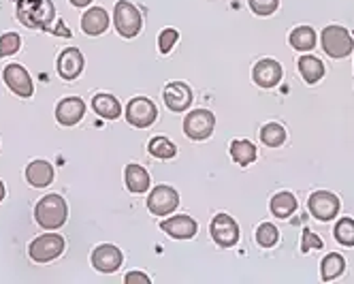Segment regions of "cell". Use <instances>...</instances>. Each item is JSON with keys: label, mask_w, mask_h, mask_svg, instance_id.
Returning a JSON list of instances; mask_svg holds the SVG:
<instances>
[{"label": "cell", "mask_w": 354, "mask_h": 284, "mask_svg": "<svg viewBox=\"0 0 354 284\" xmlns=\"http://www.w3.org/2000/svg\"><path fill=\"white\" fill-rule=\"evenodd\" d=\"M66 216H68V208H66V201L60 195L43 197L35 208V220L47 231L60 229L66 222Z\"/></svg>", "instance_id": "obj_1"}, {"label": "cell", "mask_w": 354, "mask_h": 284, "mask_svg": "<svg viewBox=\"0 0 354 284\" xmlns=\"http://www.w3.org/2000/svg\"><path fill=\"white\" fill-rule=\"evenodd\" d=\"M122 259L124 256H122L120 248L113 244H100L92 252V265L103 274H113L122 265Z\"/></svg>", "instance_id": "obj_13"}, {"label": "cell", "mask_w": 354, "mask_h": 284, "mask_svg": "<svg viewBox=\"0 0 354 284\" xmlns=\"http://www.w3.org/2000/svg\"><path fill=\"white\" fill-rule=\"evenodd\" d=\"M248 5L257 15L267 17V15L277 11V7H280V0H248Z\"/></svg>", "instance_id": "obj_32"}, {"label": "cell", "mask_w": 354, "mask_h": 284, "mask_svg": "<svg viewBox=\"0 0 354 284\" xmlns=\"http://www.w3.org/2000/svg\"><path fill=\"white\" fill-rule=\"evenodd\" d=\"M344 267H346L344 256L337 254V252H331L328 256H324V259H322V265H320V269H322V280H324V282H331V280L339 278V276L344 274Z\"/></svg>", "instance_id": "obj_26"}, {"label": "cell", "mask_w": 354, "mask_h": 284, "mask_svg": "<svg viewBox=\"0 0 354 284\" xmlns=\"http://www.w3.org/2000/svg\"><path fill=\"white\" fill-rule=\"evenodd\" d=\"M5 195H7V190H5V184H3V182H0V201H3V199H5Z\"/></svg>", "instance_id": "obj_37"}, {"label": "cell", "mask_w": 354, "mask_h": 284, "mask_svg": "<svg viewBox=\"0 0 354 284\" xmlns=\"http://www.w3.org/2000/svg\"><path fill=\"white\" fill-rule=\"evenodd\" d=\"M26 179L35 188H45L54 182V167L47 161H32L26 167Z\"/></svg>", "instance_id": "obj_19"}, {"label": "cell", "mask_w": 354, "mask_h": 284, "mask_svg": "<svg viewBox=\"0 0 354 284\" xmlns=\"http://www.w3.org/2000/svg\"><path fill=\"white\" fill-rule=\"evenodd\" d=\"M308 208L312 212V216L316 220H333L339 212V199L328 193V190H318V193H312L310 201H308Z\"/></svg>", "instance_id": "obj_9"}, {"label": "cell", "mask_w": 354, "mask_h": 284, "mask_svg": "<svg viewBox=\"0 0 354 284\" xmlns=\"http://www.w3.org/2000/svg\"><path fill=\"white\" fill-rule=\"evenodd\" d=\"M180 205V195L171 186H156L147 197V210L154 216H169Z\"/></svg>", "instance_id": "obj_8"}, {"label": "cell", "mask_w": 354, "mask_h": 284, "mask_svg": "<svg viewBox=\"0 0 354 284\" xmlns=\"http://www.w3.org/2000/svg\"><path fill=\"white\" fill-rule=\"evenodd\" d=\"M90 3H92V0H71V5H75V7H80V9L88 7Z\"/></svg>", "instance_id": "obj_36"}, {"label": "cell", "mask_w": 354, "mask_h": 284, "mask_svg": "<svg viewBox=\"0 0 354 284\" xmlns=\"http://www.w3.org/2000/svg\"><path fill=\"white\" fill-rule=\"evenodd\" d=\"M84 69V56H82V51L77 47H66L60 58H58V73L62 80H75V77H80Z\"/></svg>", "instance_id": "obj_16"}, {"label": "cell", "mask_w": 354, "mask_h": 284, "mask_svg": "<svg viewBox=\"0 0 354 284\" xmlns=\"http://www.w3.org/2000/svg\"><path fill=\"white\" fill-rule=\"evenodd\" d=\"M322 49L326 56L339 60V58H346L354 49V41L350 33L342 28V26H326L322 30Z\"/></svg>", "instance_id": "obj_4"}, {"label": "cell", "mask_w": 354, "mask_h": 284, "mask_svg": "<svg viewBox=\"0 0 354 284\" xmlns=\"http://www.w3.org/2000/svg\"><path fill=\"white\" fill-rule=\"evenodd\" d=\"M62 252H64V240L58 233H45V236L37 238L30 244V248H28L30 259L37 261V263L54 261V259H58Z\"/></svg>", "instance_id": "obj_5"}, {"label": "cell", "mask_w": 354, "mask_h": 284, "mask_svg": "<svg viewBox=\"0 0 354 284\" xmlns=\"http://www.w3.org/2000/svg\"><path fill=\"white\" fill-rule=\"evenodd\" d=\"M17 17L30 28H45L54 19V5L49 0H24L19 5Z\"/></svg>", "instance_id": "obj_3"}, {"label": "cell", "mask_w": 354, "mask_h": 284, "mask_svg": "<svg viewBox=\"0 0 354 284\" xmlns=\"http://www.w3.org/2000/svg\"><path fill=\"white\" fill-rule=\"evenodd\" d=\"M147 150L151 157H156L160 161H167V159H173L177 154V148L173 141H169L167 137H154L149 143H147Z\"/></svg>", "instance_id": "obj_28"}, {"label": "cell", "mask_w": 354, "mask_h": 284, "mask_svg": "<svg viewBox=\"0 0 354 284\" xmlns=\"http://www.w3.org/2000/svg\"><path fill=\"white\" fill-rule=\"evenodd\" d=\"M124 182L131 193L141 195L149 188V173L141 165H129L124 171Z\"/></svg>", "instance_id": "obj_21"}, {"label": "cell", "mask_w": 354, "mask_h": 284, "mask_svg": "<svg viewBox=\"0 0 354 284\" xmlns=\"http://www.w3.org/2000/svg\"><path fill=\"white\" fill-rule=\"evenodd\" d=\"M86 114V103L80 96H66L58 103L56 107V120L62 126H75Z\"/></svg>", "instance_id": "obj_14"}, {"label": "cell", "mask_w": 354, "mask_h": 284, "mask_svg": "<svg viewBox=\"0 0 354 284\" xmlns=\"http://www.w3.org/2000/svg\"><path fill=\"white\" fill-rule=\"evenodd\" d=\"M252 80L261 88H273L280 84L282 80V66L280 62H275L273 58H265L257 62L254 71H252Z\"/></svg>", "instance_id": "obj_15"}, {"label": "cell", "mask_w": 354, "mask_h": 284, "mask_svg": "<svg viewBox=\"0 0 354 284\" xmlns=\"http://www.w3.org/2000/svg\"><path fill=\"white\" fill-rule=\"evenodd\" d=\"M333 233H335V240L342 246H354V220L352 218H342L335 224Z\"/></svg>", "instance_id": "obj_30"}, {"label": "cell", "mask_w": 354, "mask_h": 284, "mask_svg": "<svg viewBox=\"0 0 354 284\" xmlns=\"http://www.w3.org/2000/svg\"><path fill=\"white\" fill-rule=\"evenodd\" d=\"M158 109L156 105L145 96H135L129 105H126V120L129 124L137 126V128H147L156 122Z\"/></svg>", "instance_id": "obj_7"}, {"label": "cell", "mask_w": 354, "mask_h": 284, "mask_svg": "<svg viewBox=\"0 0 354 284\" xmlns=\"http://www.w3.org/2000/svg\"><path fill=\"white\" fill-rule=\"evenodd\" d=\"M3 80L5 84L21 98H28L32 96L35 92V86H32V80H30V75L28 71L24 69L21 64H9L5 71H3Z\"/></svg>", "instance_id": "obj_12"}, {"label": "cell", "mask_w": 354, "mask_h": 284, "mask_svg": "<svg viewBox=\"0 0 354 284\" xmlns=\"http://www.w3.org/2000/svg\"><path fill=\"white\" fill-rule=\"evenodd\" d=\"M312 248H322V240L318 236H314L312 231H303V244H301V252H310Z\"/></svg>", "instance_id": "obj_34"}, {"label": "cell", "mask_w": 354, "mask_h": 284, "mask_svg": "<svg viewBox=\"0 0 354 284\" xmlns=\"http://www.w3.org/2000/svg\"><path fill=\"white\" fill-rule=\"evenodd\" d=\"M162 98H165V105L175 112V114H182L186 112L190 105H192V90L188 84L184 82H171L167 84L165 92H162Z\"/></svg>", "instance_id": "obj_11"}, {"label": "cell", "mask_w": 354, "mask_h": 284, "mask_svg": "<svg viewBox=\"0 0 354 284\" xmlns=\"http://www.w3.org/2000/svg\"><path fill=\"white\" fill-rule=\"evenodd\" d=\"M92 109L105 120H118L122 116L120 100L111 94H96L92 98Z\"/></svg>", "instance_id": "obj_20"}, {"label": "cell", "mask_w": 354, "mask_h": 284, "mask_svg": "<svg viewBox=\"0 0 354 284\" xmlns=\"http://www.w3.org/2000/svg\"><path fill=\"white\" fill-rule=\"evenodd\" d=\"M209 231H212L214 242L222 248H231L239 242V227L229 214H218L212 220Z\"/></svg>", "instance_id": "obj_10"}, {"label": "cell", "mask_w": 354, "mask_h": 284, "mask_svg": "<svg viewBox=\"0 0 354 284\" xmlns=\"http://www.w3.org/2000/svg\"><path fill=\"white\" fill-rule=\"evenodd\" d=\"M216 126V116L207 109H194L192 114L186 116L184 120V133L194 139V141H203L212 137Z\"/></svg>", "instance_id": "obj_6"}, {"label": "cell", "mask_w": 354, "mask_h": 284, "mask_svg": "<svg viewBox=\"0 0 354 284\" xmlns=\"http://www.w3.org/2000/svg\"><path fill=\"white\" fill-rule=\"evenodd\" d=\"M299 73L308 84H318L324 75V64L314 56H301L299 58Z\"/></svg>", "instance_id": "obj_22"}, {"label": "cell", "mask_w": 354, "mask_h": 284, "mask_svg": "<svg viewBox=\"0 0 354 284\" xmlns=\"http://www.w3.org/2000/svg\"><path fill=\"white\" fill-rule=\"evenodd\" d=\"M280 240V231H277L271 222H263L259 229H257V244L263 246V248H273Z\"/></svg>", "instance_id": "obj_29"}, {"label": "cell", "mask_w": 354, "mask_h": 284, "mask_svg": "<svg viewBox=\"0 0 354 284\" xmlns=\"http://www.w3.org/2000/svg\"><path fill=\"white\" fill-rule=\"evenodd\" d=\"M261 141L269 148H280L284 141H286V131L282 124H265L263 131H261Z\"/></svg>", "instance_id": "obj_27"}, {"label": "cell", "mask_w": 354, "mask_h": 284, "mask_svg": "<svg viewBox=\"0 0 354 284\" xmlns=\"http://www.w3.org/2000/svg\"><path fill=\"white\" fill-rule=\"evenodd\" d=\"M126 284H133V282H141V284H147L149 282V276L141 274V272H131V274H126Z\"/></svg>", "instance_id": "obj_35"}, {"label": "cell", "mask_w": 354, "mask_h": 284, "mask_svg": "<svg viewBox=\"0 0 354 284\" xmlns=\"http://www.w3.org/2000/svg\"><path fill=\"white\" fill-rule=\"evenodd\" d=\"M231 157L237 165L245 167V165H252L257 161V148L252 145L250 141L245 139H235L231 143Z\"/></svg>", "instance_id": "obj_24"}, {"label": "cell", "mask_w": 354, "mask_h": 284, "mask_svg": "<svg viewBox=\"0 0 354 284\" xmlns=\"http://www.w3.org/2000/svg\"><path fill=\"white\" fill-rule=\"evenodd\" d=\"M21 45V39L17 33H7L0 37V58H7V56H13L15 51L19 49Z\"/></svg>", "instance_id": "obj_31"}, {"label": "cell", "mask_w": 354, "mask_h": 284, "mask_svg": "<svg viewBox=\"0 0 354 284\" xmlns=\"http://www.w3.org/2000/svg\"><path fill=\"white\" fill-rule=\"evenodd\" d=\"M82 28L90 37L103 35L109 28V15H107V11L103 7H92L90 11H86L84 17H82Z\"/></svg>", "instance_id": "obj_18"}, {"label": "cell", "mask_w": 354, "mask_h": 284, "mask_svg": "<svg viewBox=\"0 0 354 284\" xmlns=\"http://www.w3.org/2000/svg\"><path fill=\"white\" fill-rule=\"evenodd\" d=\"M271 214L275 218H288L292 216V212L297 210V199L292 193H277L273 199H271Z\"/></svg>", "instance_id": "obj_23"}, {"label": "cell", "mask_w": 354, "mask_h": 284, "mask_svg": "<svg viewBox=\"0 0 354 284\" xmlns=\"http://www.w3.org/2000/svg\"><path fill=\"white\" fill-rule=\"evenodd\" d=\"M177 39H180V33H177L175 28H165L158 35V49H160V54H169V51L173 49V45L177 43Z\"/></svg>", "instance_id": "obj_33"}, {"label": "cell", "mask_w": 354, "mask_h": 284, "mask_svg": "<svg viewBox=\"0 0 354 284\" xmlns=\"http://www.w3.org/2000/svg\"><path fill=\"white\" fill-rule=\"evenodd\" d=\"M113 26H115V30L126 39L137 37L143 28V19H141L139 9L133 3H129V0H120V3L113 7Z\"/></svg>", "instance_id": "obj_2"}, {"label": "cell", "mask_w": 354, "mask_h": 284, "mask_svg": "<svg viewBox=\"0 0 354 284\" xmlns=\"http://www.w3.org/2000/svg\"><path fill=\"white\" fill-rule=\"evenodd\" d=\"M160 229L175 240H190L196 236V222L190 216H173L160 222Z\"/></svg>", "instance_id": "obj_17"}, {"label": "cell", "mask_w": 354, "mask_h": 284, "mask_svg": "<svg viewBox=\"0 0 354 284\" xmlns=\"http://www.w3.org/2000/svg\"><path fill=\"white\" fill-rule=\"evenodd\" d=\"M288 41L299 51H310L316 45V33H314V28H310V26H299V28H295L290 33Z\"/></svg>", "instance_id": "obj_25"}]
</instances>
